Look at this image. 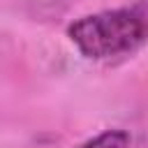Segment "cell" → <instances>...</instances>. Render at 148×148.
<instances>
[{
  "label": "cell",
  "instance_id": "obj_1",
  "mask_svg": "<svg viewBox=\"0 0 148 148\" xmlns=\"http://www.w3.org/2000/svg\"><path fill=\"white\" fill-rule=\"evenodd\" d=\"M67 37L90 60L130 56L148 42V9L132 5L79 16L67 25Z\"/></svg>",
  "mask_w": 148,
  "mask_h": 148
},
{
  "label": "cell",
  "instance_id": "obj_2",
  "mask_svg": "<svg viewBox=\"0 0 148 148\" xmlns=\"http://www.w3.org/2000/svg\"><path fill=\"white\" fill-rule=\"evenodd\" d=\"M74 148H130V134L125 130H104Z\"/></svg>",
  "mask_w": 148,
  "mask_h": 148
}]
</instances>
